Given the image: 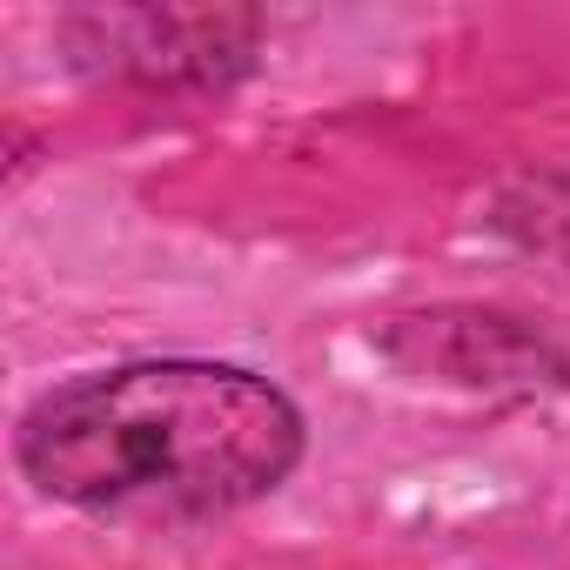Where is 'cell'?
Masks as SVG:
<instances>
[{
	"label": "cell",
	"instance_id": "2",
	"mask_svg": "<svg viewBox=\"0 0 570 570\" xmlns=\"http://www.w3.org/2000/svg\"><path fill=\"white\" fill-rule=\"evenodd\" d=\"M81 68L148 95H222L255 68L262 14L248 8H81L61 14Z\"/></svg>",
	"mask_w": 570,
	"mask_h": 570
},
{
	"label": "cell",
	"instance_id": "1",
	"mask_svg": "<svg viewBox=\"0 0 570 570\" xmlns=\"http://www.w3.org/2000/svg\"><path fill=\"white\" fill-rule=\"evenodd\" d=\"M309 423L268 376L208 356L81 370L14 423L21 476L108 523H215L296 476Z\"/></svg>",
	"mask_w": 570,
	"mask_h": 570
}]
</instances>
